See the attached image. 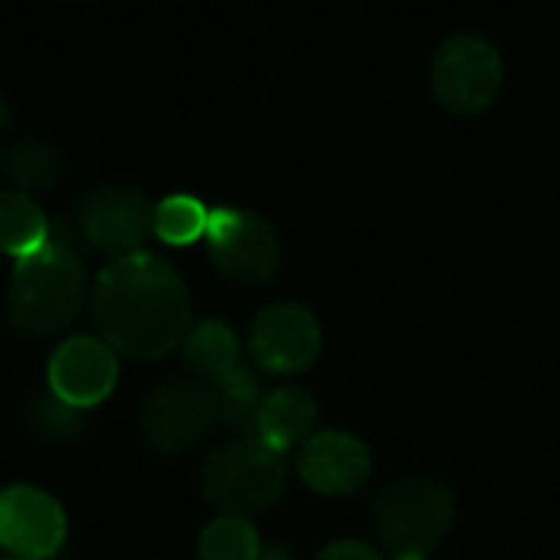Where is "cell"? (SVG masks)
I'll use <instances>...</instances> for the list:
<instances>
[{
    "label": "cell",
    "mask_w": 560,
    "mask_h": 560,
    "mask_svg": "<svg viewBox=\"0 0 560 560\" xmlns=\"http://www.w3.org/2000/svg\"><path fill=\"white\" fill-rule=\"evenodd\" d=\"M92 315L112 351L131 361H158L184 341L190 295L171 262L135 253L115 259L98 276Z\"/></svg>",
    "instance_id": "obj_1"
},
{
    "label": "cell",
    "mask_w": 560,
    "mask_h": 560,
    "mask_svg": "<svg viewBox=\"0 0 560 560\" xmlns=\"http://www.w3.org/2000/svg\"><path fill=\"white\" fill-rule=\"evenodd\" d=\"M85 302V269L66 240L49 236L43 249L16 259L7 315L16 335L46 338L62 331Z\"/></svg>",
    "instance_id": "obj_2"
},
{
    "label": "cell",
    "mask_w": 560,
    "mask_h": 560,
    "mask_svg": "<svg viewBox=\"0 0 560 560\" xmlns=\"http://www.w3.org/2000/svg\"><path fill=\"white\" fill-rule=\"evenodd\" d=\"M203 495L223 515H256L279 502L285 492V453L259 436L233 440L213 450L200 472Z\"/></svg>",
    "instance_id": "obj_3"
},
{
    "label": "cell",
    "mask_w": 560,
    "mask_h": 560,
    "mask_svg": "<svg viewBox=\"0 0 560 560\" xmlns=\"http://www.w3.org/2000/svg\"><path fill=\"white\" fill-rule=\"evenodd\" d=\"M374 528L394 558L433 551L456 518L450 486L430 476H404L387 482L374 499Z\"/></svg>",
    "instance_id": "obj_4"
},
{
    "label": "cell",
    "mask_w": 560,
    "mask_h": 560,
    "mask_svg": "<svg viewBox=\"0 0 560 560\" xmlns=\"http://www.w3.org/2000/svg\"><path fill=\"white\" fill-rule=\"evenodd\" d=\"M203 236L217 272L230 282L262 285L279 269V233L256 210L213 207Z\"/></svg>",
    "instance_id": "obj_5"
},
{
    "label": "cell",
    "mask_w": 560,
    "mask_h": 560,
    "mask_svg": "<svg viewBox=\"0 0 560 560\" xmlns=\"http://www.w3.org/2000/svg\"><path fill=\"white\" fill-rule=\"evenodd\" d=\"M220 420L217 390L197 377H174L154 387L141 404V433L158 453L197 446Z\"/></svg>",
    "instance_id": "obj_6"
},
{
    "label": "cell",
    "mask_w": 560,
    "mask_h": 560,
    "mask_svg": "<svg viewBox=\"0 0 560 560\" xmlns=\"http://www.w3.org/2000/svg\"><path fill=\"white\" fill-rule=\"evenodd\" d=\"M502 85V52L476 30L453 33L433 56L436 98L453 112L486 108Z\"/></svg>",
    "instance_id": "obj_7"
},
{
    "label": "cell",
    "mask_w": 560,
    "mask_h": 560,
    "mask_svg": "<svg viewBox=\"0 0 560 560\" xmlns=\"http://www.w3.org/2000/svg\"><path fill=\"white\" fill-rule=\"evenodd\" d=\"M249 351L272 374L302 371L322 351V325L302 302H269L249 325Z\"/></svg>",
    "instance_id": "obj_8"
},
{
    "label": "cell",
    "mask_w": 560,
    "mask_h": 560,
    "mask_svg": "<svg viewBox=\"0 0 560 560\" xmlns=\"http://www.w3.org/2000/svg\"><path fill=\"white\" fill-rule=\"evenodd\" d=\"M66 541L59 502L39 489L13 486L0 492V548L10 558L46 560Z\"/></svg>",
    "instance_id": "obj_9"
},
{
    "label": "cell",
    "mask_w": 560,
    "mask_h": 560,
    "mask_svg": "<svg viewBox=\"0 0 560 560\" xmlns=\"http://www.w3.org/2000/svg\"><path fill=\"white\" fill-rule=\"evenodd\" d=\"M82 233L95 249L135 256L154 233V207L135 187H102L82 207Z\"/></svg>",
    "instance_id": "obj_10"
},
{
    "label": "cell",
    "mask_w": 560,
    "mask_h": 560,
    "mask_svg": "<svg viewBox=\"0 0 560 560\" xmlns=\"http://www.w3.org/2000/svg\"><path fill=\"white\" fill-rule=\"evenodd\" d=\"M115 381L118 361L102 338H69L56 348L49 361V394L75 410L102 404L115 390Z\"/></svg>",
    "instance_id": "obj_11"
},
{
    "label": "cell",
    "mask_w": 560,
    "mask_h": 560,
    "mask_svg": "<svg viewBox=\"0 0 560 560\" xmlns=\"http://www.w3.org/2000/svg\"><path fill=\"white\" fill-rule=\"evenodd\" d=\"M299 472L318 492H351L371 476V453L348 430H318L299 450Z\"/></svg>",
    "instance_id": "obj_12"
},
{
    "label": "cell",
    "mask_w": 560,
    "mask_h": 560,
    "mask_svg": "<svg viewBox=\"0 0 560 560\" xmlns=\"http://www.w3.org/2000/svg\"><path fill=\"white\" fill-rule=\"evenodd\" d=\"M180 358H184V368L190 371V377H197L210 387L223 384L230 374L246 368L236 331L220 318H207V322L194 325L180 341Z\"/></svg>",
    "instance_id": "obj_13"
},
{
    "label": "cell",
    "mask_w": 560,
    "mask_h": 560,
    "mask_svg": "<svg viewBox=\"0 0 560 560\" xmlns=\"http://www.w3.org/2000/svg\"><path fill=\"white\" fill-rule=\"evenodd\" d=\"M315 420H318V404L305 387L295 384L276 387L272 394H266L259 410V440L285 453L289 446L308 436Z\"/></svg>",
    "instance_id": "obj_14"
},
{
    "label": "cell",
    "mask_w": 560,
    "mask_h": 560,
    "mask_svg": "<svg viewBox=\"0 0 560 560\" xmlns=\"http://www.w3.org/2000/svg\"><path fill=\"white\" fill-rule=\"evenodd\" d=\"M46 243H49V223L43 210L33 203V197L20 190H3L0 194V249L16 259H26Z\"/></svg>",
    "instance_id": "obj_15"
},
{
    "label": "cell",
    "mask_w": 560,
    "mask_h": 560,
    "mask_svg": "<svg viewBox=\"0 0 560 560\" xmlns=\"http://www.w3.org/2000/svg\"><path fill=\"white\" fill-rule=\"evenodd\" d=\"M3 171L16 184L20 194H39L52 190L59 174H62V158L56 148L36 138H20L7 154H3Z\"/></svg>",
    "instance_id": "obj_16"
},
{
    "label": "cell",
    "mask_w": 560,
    "mask_h": 560,
    "mask_svg": "<svg viewBox=\"0 0 560 560\" xmlns=\"http://www.w3.org/2000/svg\"><path fill=\"white\" fill-rule=\"evenodd\" d=\"M217 390V404H220V423L233 433L243 436H259V410H262V390L253 377L249 368H240L236 374H230L223 384L213 387Z\"/></svg>",
    "instance_id": "obj_17"
},
{
    "label": "cell",
    "mask_w": 560,
    "mask_h": 560,
    "mask_svg": "<svg viewBox=\"0 0 560 560\" xmlns=\"http://www.w3.org/2000/svg\"><path fill=\"white\" fill-rule=\"evenodd\" d=\"M262 545L246 518L220 515L200 532V560H259Z\"/></svg>",
    "instance_id": "obj_18"
},
{
    "label": "cell",
    "mask_w": 560,
    "mask_h": 560,
    "mask_svg": "<svg viewBox=\"0 0 560 560\" xmlns=\"http://www.w3.org/2000/svg\"><path fill=\"white\" fill-rule=\"evenodd\" d=\"M207 220H210V210L197 197L174 194L154 207V236L171 246H187L207 233Z\"/></svg>",
    "instance_id": "obj_19"
},
{
    "label": "cell",
    "mask_w": 560,
    "mask_h": 560,
    "mask_svg": "<svg viewBox=\"0 0 560 560\" xmlns=\"http://www.w3.org/2000/svg\"><path fill=\"white\" fill-rule=\"evenodd\" d=\"M30 427H33L43 440H49V443H62V440H72V436L79 433L82 417H79L75 407L62 404L56 394H43V397H36L33 407H30Z\"/></svg>",
    "instance_id": "obj_20"
},
{
    "label": "cell",
    "mask_w": 560,
    "mask_h": 560,
    "mask_svg": "<svg viewBox=\"0 0 560 560\" xmlns=\"http://www.w3.org/2000/svg\"><path fill=\"white\" fill-rule=\"evenodd\" d=\"M315 560H384V558H381V551H377L374 545H368V541H361V538H338V541L325 545Z\"/></svg>",
    "instance_id": "obj_21"
},
{
    "label": "cell",
    "mask_w": 560,
    "mask_h": 560,
    "mask_svg": "<svg viewBox=\"0 0 560 560\" xmlns=\"http://www.w3.org/2000/svg\"><path fill=\"white\" fill-rule=\"evenodd\" d=\"M259 560H295V558H292L282 545H272V548H262Z\"/></svg>",
    "instance_id": "obj_22"
},
{
    "label": "cell",
    "mask_w": 560,
    "mask_h": 560,
    "mask_svg": "<svg viewBox=\"0 0 560 560\" xmlns=\"http://www.w3.org/2000/svg\"><path fill=\"white\" fill-rule=\"evenodd\" d=\"M7 128V105H3V98H0V131Z\"/></svg>",
    "instance_id": "obj_23"
},
{
    "label": "cell",
    "mask_w": 560,
    "mask_h": 560,
    "mask_svg": "<svg viewBox=\"0 0 560 560\" xmlns=\"http://www.w3.org/2000/svg\"><path fill=\"white\" fill-rule=\"evenodd\" d=\"M394 560H427V555H413V558H394Z\"/></svg>",
    "instance_id": "obj_24"
},
{
    "label": "cell",
    "mask_w": 560,
    "mask_h": 560,
    "mask_svg": "<svg viewBox=\"0 0 560 560\" xmlns=\"http://www.w3.org/2000/svg\"><path fill=\"white\" fill-rule=\"evenodd\" d=\"M3 560H23V558H3Z\"/></svg>",
    "instance_id": "obj_25"
}]
</instances>
